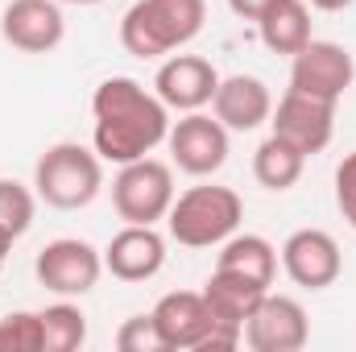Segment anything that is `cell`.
Listing matches in <instances>:
<instances>
[{
	"label": "cell",
	"mask_w": 356,
	"mask_h": 352,
	"mask_svg": "<svg viewBox=\"0 0 356 352\" xmlns=\"http://www.w3.org/2000/svg\"><path fill=\"white\" fill-rule=\"evenodd\" d=\"M42 319V352H75L88 340V315L75 303H50L38 311Z\"/></svg>",
	"instance_id": "21"
},
{
	"label": "cell",
	"mask_w": 356,
	"mask_h": 352,
	"mask_svg": "<svg viewBox=\"0 0 356 352\" xmlns=\"http://www.w3.org/2000/svg\"><path fill=\"white\" fill-rule=\"evenodd\" d=\"M269 4H273V0H228V8H232L236 17H245V21H257Z\"/></svg>",
	"instance_id": "26"
},
{
	"label": "cell",
	"mask_w": 356,
	"mask_h": 352,
	"mask_svg": "<svg viewBox=\"0 0 356 352\" xmlns=\"http://www.w3.org/2000/svg\"><path fill=\"white\" fill-rule=\"evenodd\" d=\"M8 249H13V237L0 232V269H4V262H8Z\"/></svg>",
	"instance_id": "28"
},
{
	"label": "cell",
	"mask_w": 356,
	"mask_h": 352,
	"mask_svg": "<svg viewBox=\"0 0 356 352\" xmlns=\"http://www.w3.org/2000/svg\"><path fill=\"white\" fill-rule=\"evenodd\" d=\"M311 340V319L298 298L266 290L253 315L245 319V344L253 352H298Z\"/></svg>",
	"instance_id": "8"
},
{
	"label": "cell",
	"mask_w": 356,
	"mask_h": 352,
	"mask_svg": "<svg viewBox=\"0 0 356 352\" xmlns=\"http://www.w3.org/2000/svg\"><path fill=\"white\" fill-rule=\"evenodd\" d=\"M269 125H273L277 137H286L290 145H298V150L311 158V154H319V150L332 145V133H336V104L290 88L277 99V108L269 112Z\"/></svg>",
	"instance_id": "10"
},
{
	"label": "cell",
	"mask_w": 356,
	"mask_h": 352,
	"mask_svg": "<svg viewBox=\"0 0 356 352\" xmlns=\"http://www.w3.org/2000/svg\"><path fill=\"white\" fill-rule=\"evenodd\" d=\"M257 33L273 54H298L311 42V4L307 0H273L257 17Z\"/></svg>",
	"instance_id": "18"
},
{
	"label": "cell",
	"mask_w": 356,
	"mask_h": 352,
	"mask_svg": "<svg viewBox=\"0 0 356 352\" xmlns=\"http://www.w3.org/2000/svg\"><path fill=\"white\" fill-rule=\"evenodd\" d=\"M353 79H356V63L348 54V46H340V42H315L311 38L290 58V88L294 91L340 104L344 91L353 88Z\"/></svg>",
	"instance_id": "9"
},
{
	"label": "cell",
	"mask_w": 356,
	"mask_h": 352,
	"mask_svg": "<svg viewBox=\"0 0 356 352\" xmlns=\"http://www.w3.org/2000/svg\"><path fill=\"white\" fill-rule=\"evenodd\" d=\"M216 269L241 273V278H249V282H257V286L269 290L273 278H277V249L269 245L266 237H257V232H232V237L220 245Z\"/></svg>",
	"instance_id": "19"
},
{
	"label": "cell",
	"mask_w": 356,
	"mask_h": 352,
	"mask_svg": "<svg viewBox=\"0 0 356 352\" xmlns=\"http://www.w3.org/2000/svg\"><path fill=\"white\" fill-rule=\"evenodd\" d=\"M311 8H319V13H344V8H353L356 0H307Z\"/></svg>",
	"instance_id": "27"
},
{
	"label": "cell",
	"mask_w": 356,
	"mask_h": 352,
	"mask_svg": "<svg viewBox=\"0 0 356 352\" xmlns=\"http://www.w3.org/2000/svg\"><path fill=\"white\" fill-rule=\"evenodd\" d=\"M216 88H220V71L199 54H175L154 75L158 99L175 112H199L203 104H211Z\"/></svg>",
	"instance_id": "14"
},
{
	"label": "cell",
	"mask_w": 356,
	"mask_h": 352,
	"mask_svg": "<svg viewBox=\"0 0 356 352\" xmlns=\"http://www.w3.org/2000/svg\"><path fill=\"white\" fill-rule=\"evenodd\" d=\"M91 116H95L91 145L104 162L116 166L154 154L170 133V108L158 99V91H145L129 75H112L95 88Z\"/></svg>",
	"instance_id": "1"
},
{
	"label": "cell",
	"mask_w": 356,
	"mask_h": 352,
	"mask_svg": "<svg viewBox=\"0 0 356 352\" xmlns=\"http://www.w3.org/2000/svg\"><path fill=\"white\" fill-rule=\"evenodd\" d=\"M154 323H158V336L166 352H178V349H199L203 336L211 332V311H207V298L203 290H170L158 298V307L149 311Z\"/></svg>",
	"instance_id": "16"
},
{
	"label": "cell",
	"mask_w": 356,
	"mask_h": 352,
	"mask_svg": "<svg viewBox=\"0 0 356 352\" xmlns=\"http://www.w3.org/2000/svg\"><path fill=\"white\" fill-rule=\"evenodd\" d=\"M33 216H38V195L17 178H0V232L17 241L29 232Z\"/></svg>",
	"instance_id": "22"
},
{
	"label": "cell",
	"mask_w": 356,
	"mask_h": 352,
	"mask_svg": "<svg viewBox=\"0 0 356 352\" xmlns=\"http://www.w3.org/2000/svg\"><path fill=\"white\" fill-rule=\"evenodd\" d=\"M0 352H42L38 311H13L0 319Z\"/></svg>",
	"instance_id": "23"
},
{
	"label": "cell",
	"mask_w": 356,
	"mask_h": 352,
	"mask_svg": "<svg viewBox=\"0 0 356 352\" xmlns=\"http://www.w3.org/2000/svg\"><path fill=\"white\" fill-rule=\"evenodd\" d=\"M207 0H137L120 17V46L133 58H162L199 38Z\"/></svg>",
	"instance_id": "2"
},
{
	"label": "cell",
	"mask_w": 356,
	"mask_h": 352,
	"mask_svg": "<svg viewBox=\"0 0 356 352\" xmlns=\"http://www.w3.org/2000/svg\"><path fill=\"white\" fill-rule=\"evenodd\" d=\"M116 349L120 352H166L154 315H129L116 332Z\"/></svg>",
	"instance_id": "24"
},
{
	"label": "cell",
	"mask_w": 356,
	"mask_h": 352,
	"mask_svg": "<svg viewBox=\"0 0 356 352\" xmlns=\"http://www.w3.org/2000/svg\"><path fill=\"white\" fill-rule=\"evenodd\" d=\"M166 145H170V158L178 170L195 178L216 175L228 162V129L203 112H186L182 120H175L166 133Z\"/></svg>",
	"instance_id": "11"
},
{
	"label": "cell",
	"mask_w": 356,
	"mask_h": 352,
	"mask_svg": "<svg viewBox=\"0 0 356 352\" xmlns=\"http://www.w3.org/2000/svg\"><path fill=\"white\" fill-rule=\"evenodd\" d=\"M33 273L46 290H54L63 298H75V294L95 290V282L104 273V253L88 241H79V237H58V241L42 245Z\"/></svg>",
	"instance_id": "7"
},
{
	"label": "cell",
	"mask_w": 356,
	"mask_h": 352,
	"mask_svg": "<svg viewBox=\"0 0 356 352\" xmlns=\"http://www.w3.org/2000/svg\"><path fill=\"white\" fill-rule=\"evenodd\" d=\"M266 286L241 278V273H228V269H216L203 286V298H207V311H211V332L203 336V344L195 352H228L245 340V319L253 315V307L261 303Z\"/></svg>",
	"instance_id": "6"
},
{
	"label": "cell",
	"mask_w": 356,
	"mask_h": 352,
	"mask_svg": "<svg viewBox=\"0 0 356 352\" xmlns=\"http://www.w3.org/2000/svg\"><path fill=\"white\" fill-rule=\"evenodd\" d=\"M336 207L348 220V228H356V154L336 166Z\"/></svg>",
	"instance_id": "25"
},
{
	"label": "cell",
	"mask_w": 356,
	"mask_h": 352,
	"mask_svg": "<svg viewBox=\"0 0 356 352\" xmlns=\"http://www.w3.org/2000/svg\"><path fill=\"white\" fill-rule=\"evenodd\" d=\"M162 265H166V241L154 224H124L104 249V269L120 282H149Z\"/></svg>",
	"instance_id": "15"
},
{
	"label": "cell",
	"mask_w": 356,
	"mask_h": 352,
	"mask_svg": "<svg viewBox=\"0 0 356 352\" xmlns=\"http://www.w3.org/2000/svg\"><path fill=\"white\" fill-rule=\"evenodd\" d=\"M58 4H99V0H58Z\"/></svg>",
	"instance_id": "29"
},
{
	"label": "cell",
	"mask_w": 356,
	"mask_h": 352,
	"mask_svg": "<svg viewBox=\"0 0 356 352\" xmlns=\"http://www.w3.org/2000/svg\"><path fill=\"white\" fill-rule=\"evenodd\" d=\"M0 38L21 54H50L67 38L58 0H8L0 13Z\"/></svg>",
	"instance_id": "13"
},
{
	"label": "cell",
	"mask_w": 356,
	"mask_h": 352,
	"mask_svg": "<svg viewBox=\"0 0 356 352\" xmlns=\"http://www.w3.org/2000/svg\"><path fill=\"white\" fill-rule=\"evenodd\" d=\"M211 108L228 133H253L269 120L273 95H269L266 79H257V75H228V79H220V88L211 95Z\"/></svg>",
	"instance_id": "17"
},
{
	"label": "cell",
	"mask_w": 356,
	"mask_h": 352,
	"mask_svg": "<svg viewBox=\"0 0 356 352\" xmlns=\"http://www.w3.org/2000/svg\"><path fill=\"white\" fill-rule=\"evenodd\" d=\"M245 220V203L232 186H191L175 195V207L166 216L170 237L186 249H211L224 245Z\"/></svg>",
	"instance_id": "4"
},
{
	"label": "cell",
	"mask_w": 356,
	"mask_h": 352,
	"mask_svg": "<svg viewBox=\"0 0 356 352\" xmlns=\"http://www.w3.org/2000/svg\"><path fill=\"white\" fill-rule=\"evenodd\" d=\"M282 269L294 286L302 290H327L344 273V257L332 232L323 228H298L282 245Z\"/></svg>",
	"instance_id": "12"
},
{
	"label": "cell",
	"mask_w": 356,
	"mask_h": 352,
	"mask_svg": "<svg viewBox=\"0 0 356 352\" xmlns=\"http://www.w3.org/2000/svg\"><path fill=\"white\" fill-rule=\"evenodd\" d=\"M112 207L124 224H158L175 207V170L158 158L124 162L112 182Z\"/></svg>",
	"instance_id": "5"
},
{
	"label": "cell",
	"mask_w": 356,
	"mask_h": 352,
	"mask_svg": "<svg viewBox=\"0 0 356 352\" xmlns=\"http://www.w3.org/2000/svg\"><path fill=\"white\" fill-rule=\"evenodd\" d=\"M302 166H307V154L277 133H269L253 154V175L266 191H290L302 178Z\"/></svg>",
	"instance_id": "20"
},
{
	"label": "cell",
	"mask_w": 356,
	"mask_h": 352,
	"mask_svg": "<svg viewBox=\"0 0 356 352\" xmlns=\"http://www.w3.org/2000/svg\"><path fill=\"white\" fill-rule=\"evenodd\" d=\"M33 186L42 203L58 211H79L104 191V158L95 154V145L88 150L79 141H58L38 158Z\"/></svg>",
	"instance_id": "3"
}]
</instances>
